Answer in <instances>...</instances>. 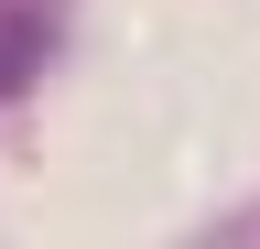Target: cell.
I'll list each match as a JSON object with an SVG mask.
<instances>
[{
  "instance_id": "6da1fadb",
  "label": "cell",
  "mask_w": 260,
  "mask_h": 249,
  "mask_svg": "<svg viewBox=\"0 0 260 249\" xmlns=\"http://www.w3.org/2000/svg\"><path fill=\"white\" fill-rule=\"evenodd\" d=\"M32 65H44V11H0V98H22Z\"/></svg>"
}]
</instances>
